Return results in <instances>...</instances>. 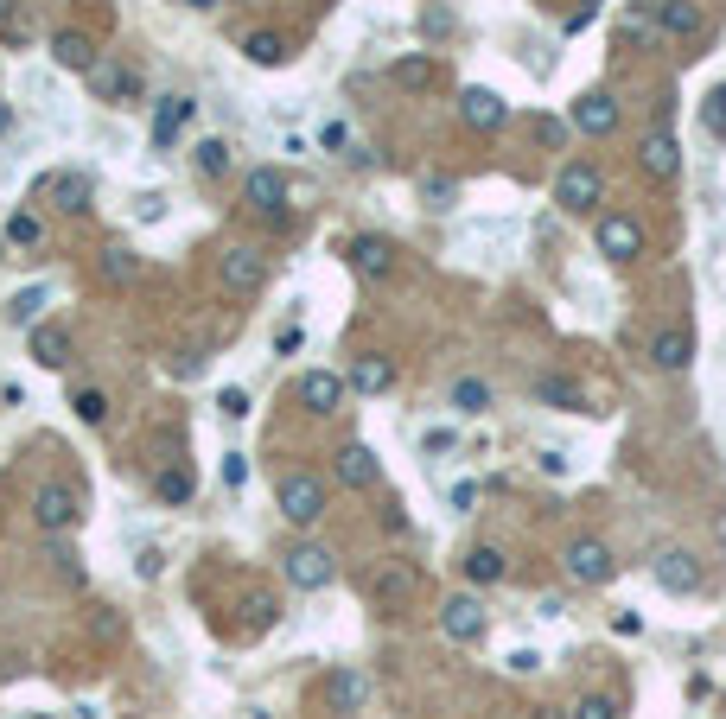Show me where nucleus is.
Returning a JSON list of instances; mask_svg holds the SVG:
<instances>
[{"label": "nucleus", "instance_id": "1", "mask_svg": "<svg viewBox=\"0 0 726 719\" xmlns=\"http://www.w3.org/2000/svg\"><path fill=\"white\" fill-rule=\"evenodd\" d=\"M274 503H281V516L293 522V529H313V522L325 516V484L313 478V471H281Z\"/></svg>", "mask_w": 726, "mask_h": 719}, {"label": "nucleus", "instance_id": "2", "mask_svg": "<svg viewBox=\"0 0 726 719\" xmlns=\"http://www.w3.org/2000/svg\"><path fill=\"white\" fill-rule=\"evenodd\" d=\"M32 522H39L45 535H71L77 522H83V497H77V484H39L32 490Z\"/></svg>", "mask_w": 726, "mask_h": 719}, {"label": "nucleus", "instance_id": "3", "mask_svg": "<svg viewBox=\"0 0 726 719\" xmlns=\"http://www.w3.org/2000/svg\"><path fill=\"white\" fill-rule=\"evenodd\" d=\"M599 191H605V179L586 160H567L561 166V179H555V204L567 210V217H593V204H599Z\"/></svg>", "mask_w": 726, "mask_h": 719}, {"label": "nucleus", "instance_id": "4", "mask_svg": "<svg viewBox=\"0 0 726 719\" xmlns=\"http://www.w3.org/2000/svg\"><path fill=\"white\" fill-rule=\"evenodd\" d=\"M593 242H599L605 261H637L644 255V223L625 217V210H605V217L593 223Z\"/></svg>", "mask_w": 726, "mask_h": 719}, {"label": "nucleus", "instance_id": "5", "mask_svg": "<svg viewBox=\"0 0 726 719\" xmlns=\"http://www.w3.org/2000/svg\"><path fill=\"white\" fill-rule=\"evenodd\" d=\"M242 204H249L255 217H268V223H287V172L255 166L249 179H242Z\"/></svg>", "mask_w": 726, "mask_h": 719}, {"label": "nucleus", "instance_id": "6", "mask_svg": "<svg viewBox=\"0 0 726 719\" xmlns=\"http://www.w3.org/2000/svg\"><path fill=\"white\" fill-rule=\"evenodd\" d=\"M612 573H618V560H612L605 541H593V535L567 541V580H574V586H605Z\"/></svg>", "mask_w": 726, "mask_h": 719}, {"label": "nucleus", "instance_id": "7", "mask_svg": "<svg viewBox=\"0 0 726 719\" xmlns=\"http://www.w3.org/2000/svg\"><path fill=\"white\" fill-rule=\"evenodd\" d=\"M344 395H351V376H338V370H306L293 382V401H300L306 414H338Z\"/></svg>", "mask_w": 726, "mask_h": 719}, {"label": "nucleus", "instance_id": "8", "mask_svg": "<svg viewBox=\"0 0 726 719\" xmlns=\"http://www.w3.org/2000/svg\"><path fill=\"white\" fill-rule=\"evenodd\" d=\"M332 548H319V541H300V548H287V586H300V592H319V586H332Z\"/></svg>", "mask_w": 726, "mask_h": 719}, {"label": "nucleus", "instance_id": "9", "mask_svg": "<svg viewBox=\"0 0 726 719\" xmlns=\"http://www.w3.org/2000/svg\"><path fill=\"white\" fill-rule=\"evenodd\" d=\"M90 90H96V102H109V109H134V102H141V77L121 70L115 58H96L90 64Z\"/></svg>", "mask_w": 726, "mask_h": 719}, {"label": "nucleus", "instance_id": "10", "mask_svg": "<svg viewBox=\"0 0 726 719\" xmlns=\"http://www.w3.org/2000/svg\"><path fill=\"white\" fill-rule=\"evenodd\" d=\"M32 198H45L51 210H64V217H83V210H90V179H83V172H45V179L32 185Z\"/></svg>", "mask_w": 726, "mask_h": 719}, {"label": "nucleus", "instance_id": "11", "mask_svg": "<svg viewBox=\"0 0 726 719\" xmlns=\"http://www.w3.org/2000/svg\"><path fill=\"white\" fill-rule=\"evenodd\" d=\"M459 121H465L472 134H497V128L510 121V102L497 96V90H484V83H472V90L459 96Z\"/></svg>", "mask_w": 726, "mask_h": 719}, {"label": "nucleus", "instance_id": "12", "mask_svg": "<svg viewBox=\"0 0 726 719\" xmlns=\"http://www.w3.org/2000/svg\"><path fill=\"white\" fill-rule=\"evenodd\" d=\"M217 280H223L230 293H262V287H268V261L255 255V249H223Z\"/></svg>", "mask_w": 726, "mask_h": 719}, {"label": "nucleus", "instance_id": "13", "mask_svg": "<svg viewBox=\"0 0 726 719\" xmlns=\"http://www.w3.org/2000/svg\"><path fill=\"white\" fill-rule=\"evenodd\" d=\"M440 630H446L453 643H478V637H484V605L472 599V592H453V599L440 605Z\"/></svg>", "mask_w": 726, "mask_h": 719}, {"label": "nucleus", "instance_id": "14", "mask_svg": "<svg viewBox=\"0 0 726 719\" xmlns=\"http://www.w3.org/2000/svg\"><path fill=\"white\" fill-rule=\"evenodd\" d=\"M192 115H198V102H192V96H179V90L160 96V102H153V147H172V140L192 128Z\"/></svg>", "mask_w": 726, "mask_h": 719}, {"label": "nucleus", "instance_id": "15", "mask_svg": "<svg viewBox=\"0 0 726 719\" xmlns=\"http://www.w3.org/2000/svg\"><path fill=\"white\" fill-rule=\"evenodd\" d=\"M637 160H644L650 179H676V172H682V147H676V134H669L663 121H656V128L644 134V147H637Z\"/></svg>", "mask_w": 726, "mask_h": 719}, {"label": "nucleus", "instance_id": "16", "mask_svg": "<svg viewBox=\"0 0 726 719\" xmlns=\"http://www.w3.org/2000/svg\"><path fill=\"white\" fill-rule=\"evenodd\" d=\"M535 401H542V408H561V414H593V401H586V389H580L574 376H561V370L535 376Z\"/></svg>", "mask_w": 726, "mask_h": 719}, {"label": "nucleus", "instance_id": "17", "mask_svg": "<svg viewBox=\"0 0 726 719\" xmlns=\"http://www.w3.org/2000/svg\"><path fill=\"white\" fill-rule=\"evenodd\" d=\"M389 83H395V90H408V96L434 90V83H440V58H434V51H408V58L389 64Z\"/></svg>", "mask_w": 726, "mask_h": 719}, {"label": "nucleus", "instance_id": "18", "mask_svg": "<svg viewBox=\"0 0 726 719\" xmlns=\"http://www.w3.org/2000/svg\"><path fill=\"white\" fill-rule=\"evenodd\" d=\"M567 121H574L580 134H612V128H618V96H612V90H586Z\"/></svg>", "mask_w": 726, "mask_h": 719}, {"label": "nucleus", "instance_id": "19", "mask_svg": "<svg viewBox=\"0 0 726 719\" xmlns=\"http://www.w3.org/2000/svg\"><path fill=\"white\" fill-rule=\"evenodd\" d=\"M650 363H656V370H669V376L688 370V363H695V338H688L682 325H663V331L650 338Z\"/></svg>", "mask_w": 726, "mask_h": 719}, {"label": "nucleus", "instance_id": "20", "mask_svg": "<svg viewBox=\"0 0 726 719\" xmlns=\"http://www.w3.org/2000/svg\"><path fill=\"white\" fill-rule=\"evenodd\" d=\"M650 573H656V586H663V592H695V586H701L695 554H682V548L656 554V560H650Z\"/></svg>", "mask_w": 726, "mask_h": 719}, {"label": "nucleus", "instance_id": "21", "mask_svg": "<svg viewBox=\"0 0 726 719\" xmlns=\"http://www.w3.org/2000/svg\"><path fill=\"white\" fill-rule=\"evenodd\" d=\"M370 592H376V599H383V605H408L414 592H421V573H414L408 560H389V567H376Z\"/></svg>", "mask_w": 726, "mask_h": 719}, {"label": "nucleus", "instance_id": "22", "mask_svg": "<svg viewBox=\"0 0 726 719\" xmlns=\"http://www.w3.org/2000/svg\"><path fill=\"white\" fill-rule=\"evenodd\" d=\"M376 478H383V465H376L370 446H344L338 452V484L344 490H376Z\"/></svg>", "mask_w": 726, "mask_h": 719}, {"label": "nucleus", "instance_id": "23", "mask_svg": "<svg viewBox=\"0 0 726 719\" xmlns=\"http://www.w3.org/2000/svg\"><path fill=\"white\" fill-rule=\"evenodd\" d=\"M351 268H357V280H389L395 249H389L383 236H357V242H351Z\"/></svg>", "mask_w": 726, "mask_h": 719}, {"label": "nucleus", "instance_id": "24", "mask_svg": "<svg viewBox=\"0 0 726 719\" xmlns=\"http://www.w3.org/2000/svg\"><path fill=\"white\" fill-rule=\"evenodd\" d=\"M389 382H395V363L383 357V350H363V357L351 363V389L357 395H389Z\"/></svg>", "mask_w": 726, "mask_h": 719}, {"label": "nucleus", "instance_id": "25", "mask_svg": "<svg viewBox=\"0 0 726 719\" xmlns=\"http://www.w3.org/2000/svg\"><path fill=\"white\" fill-rule=\"evenodd\" d=\"M325 700H332V713H363V700H370V681H363L357 669H338L332 681H325Z\"/></svg>", "mask_w": 726, "mask_h": 719}, {"label": "nucleus", "instance_id": "26", "mask_svg": "<svg viewBox=\"0 0 726 719\" xmlns=\"http://www.w3.org/2000/svg\"><path fill=\"white\" fill-rule=\"evenodd\" d=\"M32 357H39L45 370H64V363H71V331L64 325H32Z\"/></svg>", "mask_w": 726, "mask_h": 719}, {"label": "nucleus", "instance_id": "27", "mask_svg": "<svg viewBox=\"0 0 726 719\" xmlns=\"http://www.w3.org/2000/svg\"><path fill=\"white\" fill-rule=\"evenodd\" d=\"M51 58H58V70H77V77H90L96 45L83 39V32H58V39H51Z\"/></svg>", "mask_w": 726, "mask_h": 719}, {"label": "nucleus", "instance_id": "28", "mask_svg": "<svg viewBox=\"0 0 726 719\" xmlns=\"http://www.w3.org/2000/svg\"><path fill=\"white\" fill-rule=\"evenodd\" d=\"M504 573H510V560L497 548H472V554H465V580H472V586H497Z\"/></svg>", "mask_w": 726, "mask_h": 719}, {"label": "nucleus", "instance_id": "29", "mask_svg": "<svg viewBox=\"0 0 726 719\" xmlns=\"http://www.w3.org/2000/svg\"><path fill=\"white\" fill-rule=\"evenodd\" d=\"M96 268H102V280H109V287H134V274H141V255H134V249H121V242H115V249H102V261H96Z\"/></svg>", "mask_w": 726, "mask_h": 719}, {"label": "nucleus", "instance_id": "30", "mask_svg": "<svg viewBox=\"0 0 726 719\" xmlns=\"http://www.w3.org/2000/svg\"><path fill=\"white\" fill-rule=\"evenodd\" d=\"M242 58L274 70V64H287V39H281V32H249V39H242Z\"/></svg>", "mask_w": 726, "mask_h": 719}, {"label": "nucleus", "instance_id": "31", "mask_svg": "<svg viewBox=\"0 0 726 719\" xmlns=\"http://www.w3.org/2000/svg\"><path fill=\"white\" fill-rule=\"evenodd\" d=\"M153 490H160V503H192L198 478H192V465H166L160 478H153Z\"/></svg>", "mask_w": 726, "mask_h": 719}, {"label": "nucleus", "instance_id": "32", "mask_svg": "<svg viewBox=\"0 0 726 719\" xmlns=\"http://www.w3.org/2000/svg\"><path fill=\"white\" fill-rule=\"evenodd\" d=\"M656 20H663V32H669V39H695L701 13L688 7V0H663V7H656Z\"/></svg>", "mask_w": 726, "mask_h": 719}, {"label": "nucleus", "instance_id": "33", "mask_svg": "<svg viewBox=\"0 0 726 719\" xmlns=\"http://www.w3.org/2000/svg\"><path fill=\"white\" fill-rule=\"evenodd\" d=\"M446 401H453L459 414H491V389H484L478 376H465V382H453V395H446Z\"/></svg>", "mask_w": 726, "mask_h": 719}, {"label": "nucleus", "instance_id": "34", "mask_svg": "<svg viewBox=\"0 0 726 719\" xmlns=\"http://www.w3.org/2000/svg\"><path fill=\"white\" fill-rule=\"evenodd\" d=\"M7 242H13V249H39V242H45V223L32 217V210H13V217H7Z\"/></svg>", "mask_w": 726, "mask_h": 719}, {"label": "nucleus", "instance_id": "35", "mask_svg": "<svg viewBox=\"0 0 726 719\" xmlns=\"http://www.w3.org/2000/svg\"><path fill=\"white\" fill-rule=\"evenodd\" d=\"M39 306H45V287H26V293H13V300H7V325H26V331H32V319H39Z\"/></svg>", "mask_w": 726, "mask_h": 719}, {"label": "nucleus", "instance_id": "36", "mask_svg": "<svg viewBox=\"0 0 726 719\" xmlns=\"http://www.w3.org/2000/svg\"><path fill=\"white\" fill-rule=\"evenodd\" d=\"M71 408H77L83 427H102V420H109V395H102V389H77V395H71Z\"/></svg>", "mask_w": 726, "mask_h": 719}, {"label": "nucleus", "instance_id": "37", "mask_svg": "<svg viewBox=\"0 0 726 719\" xmlns=\"http://www.w3.org/2000/svg\"><path fill=\"white\" fill-rule=\"evenodd\" d=\"M192 160H198L204 179H223V172H230V147H223V140H198V153H192Z\"/></svg>", "mask_w": 726, "mask_h": 719}, {"label": "nucleus", "instance_id": "38", "mask_svg": "<svg viewBox=\"0 0 726 719\" xmlns=\"http://www.w3.org/2000/svg\"><path fill=\"white\" fill-rule=\"evenodd\" d=\"M701 128L714 134V140H726V83H720V90H707V96H701Z\"/></svg>", "mask_w": 726, "mask_h": 719}, {"label": "nucleus", "instance_id": "39", "mask_svg": "<svg viewBox=\"0 0 726 719\" xmlns=\"http://www.w3.org/2000/svg\"><path fill=\"white\" fill-rule=\"evenodd\" d=\"M567 719H618V700H605V694H586L567 707Z\"/></svg>", "mask_w": 726, "mask_h": 719}, {"label": "nucleus", "instance_id": "40", "mask_svg": "<svg viewBox=\"0 0 726 719\" xmlns=\"http://www.w3.org/2000/svg\"><path fill=\"white\" fill-rule=\"evenodd\" d=\"M0 39H7V45H26V26H20V0H0Z\"/></svg>", "mask_w": 726, "mask_h": 719}, {"label": "nucleus", "instance_id": "41", "mask_svg": "<svg viewBox=\"0 0 726 719\" xmlns=\"http://www.w3.org/2000/svg\"><path fill=\"white\" fill-rule=\"evenodd\" d=\"M319 147L325 153H344V147H351V128H344V121H325V128H319Z\"/></svg>", "mask_w": 726, "mask_h": 719}, {"label": "nucleus", "instance_id": "42", "mask_svg": "<svg viewBox=\"0 0 726 719\" xmlns=\"http://www.w3.org/2000/svg\"><path fill=\"white\" fill-rule=\"evenodd\" d=\"M223 484H230V490L249 484V459H242V452H223Z\"/></svg>", "mask_w": 726, "mask_h": 719}, {"label": "nucleus", "instance_id": "43", "mask_svg": "<svg viewBox=\"0 0 726 719\" xmlns=\"http://www.w3.org/2000/svg\"><path fill=\"white\" fill-rule=\"evenodd\" d=\"M274 624V599H268V592H255V599H249V630H268Z\"/></svg>", "mask_w": 726, "mask_h": 719}, {"label": "nucleus", "instance_id": "44", "mask_svg": "<svg viewBox=\"0 0 726 719\" xmlns=\"http://www.w3.org/2000/svg\"><path fill=\"white\" fill-rule=\"evenodd\" d=\"M300 344H306V331H300V325H281V331H274V357H293Z\"/></svg>", "mask_w": 726, "mask_h": 719}, {"label": "nucleus", "instance_id": "45", "mask_svg": "<svg viewBox=\"0 0 726 719\" xmlns=\"http://www.w3.org/2000/svg\"><path fill=\"white\" fill-rule=\"evenodd\" d=\"M217 408L230 414V420H242V414H249V395H242V389H223V395H217Z\"/></svg>", "mask_w": 726, "mask_h": 719}, {"label": "nucleus", "instance_id": "46", "mask_svg": "<svg viewBox=\"0 0 726 719\" xmlns=\"http://www.w3.org/2000/svg\"><path fill=\"white\" fill-rule=\"evenodd\" d=\"M421 191H427V198H434V204H453V198H459V185H453V179H427Z\"/></svg>", "mask_w": 726, "mask_h": 719}, {"label": "nucleus", "instance_id": "47", "mask_svg": "<svg viewBox=\"0 0 726 719\" xmlns=\"http://www.w3.org/2000/svg\"><path fill=\"white\" fill-rule=\"evenodd\" d=\"M166 217V198H160V191H147V198H141V223H160Z\"/></svg>", "mask_w": 726, "mask_h": 719}, {"label": "nucleus", "instance_id": "48", "mask_svg": "<svg viewBox=\"0 0 726 719\" xmlns=\"http://www.w3.org/2000/svg\"><path fill=\"white\" fill-rule=\"evenodd\" d=\"M535 669H542V656H535V650H516L510 656V675H535Z\"/></svg>", "mask_w": 726, "mask_h": 719}, {"label": "nucleus", "instance_id": "49", "mask_svg": "<svg viewBox=\"0 0 726 719\" xmlns=\"http://www.w3.org/2000/svg\"><path fill=\"white\" fill-rule=\"evenodd\" d=\"M535 140H548V147H561V140H567V128H561V121H535Z\"/></svg>", "mask_w": 726, "mask_h": 719}, {"label": "nucleus", "instance_id": "50", "mask_svg": "<svg viewBox=\"0 0 726 719\" xmlns=\"http://www.w3.org/2000/svg\"><path fill=\"white\" fill-rule=\"evenodd\" d=\"M612 630H618V637H637V630H644V618H637V611H618Z\"/></svg>", "mask_w": 726, "mask_h": 719}, {"label": "nucleus", "instance_id": "51", "mask_svg": "<svg viewBox=\"0 0 726 719\" xmlns=\"http://www.w3.org/2000/svg\"><path fill=\"white\" fill-rule=\"evenodd\" d=\"M185 7H192V13H211V7H217V0H185Z\"/></svg>", "mask_w": 726, "mask_h": 719}, {"label": "nucleus", "instance_id": "52", "mask_svg": "<svg viewBox=\"0 0 726 719\" xmlns=\"http://www.w3.org/2000/svg\"><path fill=\"white\" fill-rule=\"evenodd\" d=\"M535 719H567V713H561V707H542V713H535Z\"/></svg>", "mask_w": 726, "mask_h": 719}, {"label": "nucleus", "instance_id": "53", "mask_svg": "<svg viewBox=\"0 0 726 719\" xmlns=\"http://www.w3.org/2000/svg\"><path fill=\"white\" fill-rule=\"evenodd\" d=\"M13 128V109H0V134H7Z\"/></svg>", "mask_w": 726, "mask_h": 719}, {"label": "nucleus", "instance_id": "54", "mask_svg": "<svg viewBox=\"0 0 726 719\" xmlns=\"http://www.w3.org/2000/svg\"><path fill=\"white\" fill-rule=\"evenodd\" d=\"M593 7H599V0H580V13H593Z\"/></svg>", "mask_w": 726, "mask_h": 719}]
</instances>
